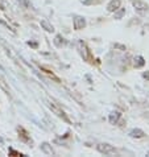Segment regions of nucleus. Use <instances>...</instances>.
<instances>
[{
    "label": "nucleus",
    "instance_id": "5",
    "mask_svg": "<svg viewBox=\"0 0 149 157\" xmlns=\"http://www.w3.org/2000/svg\"><path fill=\"white\" fill-rule=\"evenodd\" d=\"M0 87H2V90H3L4 92H5V94L9 95L11 90H9V87H8V84L5 83V80H4L3 78H0Z\"/></svg>",
    "mask_w": 149,
    "mask_h": 157
},
{
    "label": "nucleus",
    "instance_id": "3",
    "mask_svg": "<svg viewBox=\"0 0 149 157\" xmlns=\"http://www.w3.org/2000/svg\"><path fill=\"white\" fill-rule=\"evenodd\" d=\"M74 27H75V29H82V28L84 27V19L76 16V17L74 19Z\"/></svg>",
    "mask_w": 149,
    "mask_h": 157
},
{
    "label": "nucleus",
    "instance_id": "9",
    "mask_svg": "<svg viewBox=\"0 0 149 157\" xmlns=\"http://www.w3.org/2000/svg\"><path fill=\"white\" fill-rule=\"evenodd\" d=\"M135 7H140V8H137V9H139V11H141V12H143V11H145L147 8H148V5H145L144 3H139V2H137V3H135Z\"/></svg>",
    "mask_w": 149,
    "mask_h": 157
},
{
    "label": "nucleus",
    "instance_id": "6",
    "mask_svg": "<svg viewBox=\"0 0 149 157\" xmlns=\"http://www.w3.org/2000/svg\"><path fill=\"white\" fill-rule=\"evenodd\" d=\"M120 5V0H112L111 4L108 5V11H114V9H118V7Z\"/></svg>",
    "mask_w": 149,
    "mask_h": 157
},
{
    "label": "nucleus",
    "instance_id": "4",
    "mask_svg": "<svg viewBox=\"0 0 149 157\" xmlns=\"http://www.w3.org/2000/svg\"><path fill=\"white\" fill-rule=\"evenodd\" d=\"M41 149L44 153H46V155H53V149H51V147L49 145L48 143H44L42 145H41Z\"/></svg>",
    "mask_w": 149,
    "mask_h": 157
},
{
    "label": "nucleus",
    "instance_id": "2",
    "mask_svg": "<svg viewBox=\"0 0 149 157\" xmlns=\"http://www.w3.org/2000/svg\"><path fill=\"white\" fill-rule=\"evenodd\" d=\"M49 107H50V110L53 111V112H54V114L57 115V116H59V118H63L65 120H69V119L66 118L65 112H63V111H62L61 108H59V107H58V106H57V104H55L54 102H49Z\"/></svg>",
    "mask_w": 149,
    "mask_h": 157
},
{
    "label": "nucleus",
    "instance_id": "10",
    "mask_svg": "<svg viewBox=\"0 0 149 157\" xmlns=\"http://www.w3.org/2000/svg\"><path fill=\"white\" fill-rule=\"evenodd\" d=\"M0 144H4V140H3L2 137H0Z\"/></svg>",
    "mask_w": 149,
    "mask_h": 157
},
{
    "label": "nucleus",
    "instance_id": "8",
    "mask_svg": "<svg viewBox=\"0 0 149 157\" xmlns=\"http://www.w3.org/2000/svg\"><path fill=\"white\" fill-rule=\"evenodd\" d=\"M41 25H42L44 28H45V29H46L48 32H53V30H54V29H53V27H51L48 21H45V20H44V21H41Z\"/></svg>",
    "mask_w": 149,
    "mask_h": 157
},
{
    "label": "nucleus",
    "instance_id": "7",
    "mask_svg": "<svg viewBox=\"0 0 149 157\" xmlns=\"http://www.w3.org/2000/svg\"><path fill=\"white\" fill-rule=\"evenodd\" d=\"M131 135L133 136V137H143V136H144V132L140 131V130H133V131L131 132Z\"/></svg>",
    "mask_w": 149,
    "mask_h": 157
},
{
    "label": "nucleus",
    "instance_id": "1",
    "mask_svg": "<svg viewBox=\"0 0 149 157\" xmlns=\"http://www.w3.org/2000/svg\"><path fill=\"white\" fill-rule=\"evenodd\" d=\"M98 149L104 155H116V149L112 145H110V144H100Z\"/></svg>",
    "mask_w": 149,
    "mask_h": 157
}]
</instances>
